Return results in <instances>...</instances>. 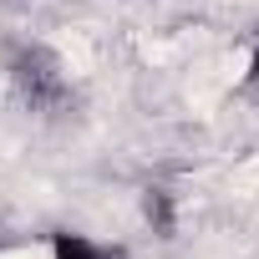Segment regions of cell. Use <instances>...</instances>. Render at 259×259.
Returning <instances> with one entry per match:
<instances>
[{
    "label": "cell",
    "mask_w": 259,
    "mask_h": 259,
    "mask_svg": "<svg viewBox=\"0 0 259 259\" xmlns=\"http://www.w3.org/2000/svg\"><path fill=\"white\" fill-rule=\"evenodd\" d=\"M0 71H6L11 92L21 97V107H31L36 117H56L76 97L71 66L51 41H11L6 56H0Z\"/></svg>",
    "instance_id": "1"
},
{
    "label": "cell",
    "mask_w": 259,
    "mask_h": 259,
    "mask_svg": "<svg viewBox=\"0 0 259 259\" xmlns=\"http://www.w3.org/2000/svg\"><path fill=\"white\" fill-rule=\"evenodd\" d=\"M51 259H117L107 244H97L92 234H71V229H56L51 234Z\"/></svg>",
    "instance_id": "2"
},
{
    "label": "cell",
    "mask_w": 259,
    "mask_h": 259,
    "mask_svg": "<svg viewBox=\"0 0 259 259\" xmlns=\"http://www.w3.org/2000/svg\"><path fill=\"white\" fill-rule=\"evenodd\" d=\"M244 87H259V31H254V46H249V66H244Z\"/></svg>",
    "instance_id": "3"
}]
</instances>
